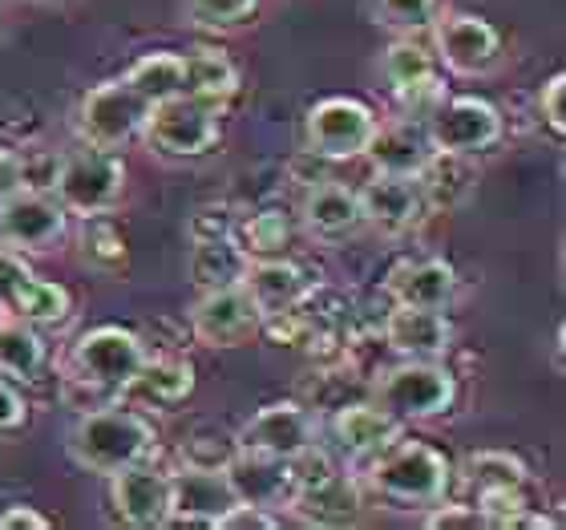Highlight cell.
Returning a JSON list of instances; mask_svg holds the SVG:
<instances>
[{"instance_id": "obj_1", "label": "cell", "mask_w": 566, "mask_h": 530, "mask_svg": "<svg viewBox=\"0 0 566 530\" xmlns=\"http://www.w3.org/2000/svg\"><path fill=\"white\" fill-rule=\"evenodd\" d=\"M70 458L90 474L114 478L118 470L142 461L154 449V429L146 417L122 409V405H106L94 413H77V425L70 429Z\"/></svg>"}, {"instance_id": "obj_2", "label": "cell", "mask_w": 566, "mask_h": 530, "mask_svg": "<svg viewBox=\"0 0 566 530\" xmlns=\"http://www.w3.org/2000/svg\"><path fill=\"white\" fill-rule=\"evenodd\" d=\"M449 461L424 441H389L368 461V490L380 495L392 507L429 510L449 495Z\"/></svg>"}, {"instance_id": "obj_3", "label": "cell", "mask_w": 566, "mask_h": 530, "mask_svg": "<svg viewBox=\"0 0 566 530\" xmlns=\"http://www.w3.org/2000/svg\"><path fill=\"white\" fill-rule=\"evenodd\" d=\"M126 187V166L114 150L102 146H77V150L61 154L57 178H53V199L65 207V215H106L122 199Z\"/></svg>"}, {"instance_id": "obj_4", "label": "cell", "mask_w": 566, "mask_h": 530, "mask_svg": "<svg viewBox=\"0 0 566 530\" xmlns=\"http://www.w3.org/2000/svg\"><path fill=\"white\" fill-rule=\"evenodd\" d=\"M458 381L437 361H401L377 381V405L397 422H429L453 405Z\"/></svg>"}, {"instance_id": "obj_5", "label": "cell", "mask_w": 566, "mask_h": 530, "mask_svg": "<svg viewBox=\"0 0 566 530\" xmlns=\"http://www.w3.org/2000/svg\"><path fill=\"white\" fill-rule=\"evenodd\" d=\"M142 138L163 158H199L219 142V114L195 97H166L154 102L142 118Z\"/></svg>"}, {"instance_id": "obj_6", "label": "cell", "mask_w": 566, "mask_h": 530, "mask_svg": "<svg viewBox=\"0 0 566 530\" xmlns=\"http://www.w3.org/2000/svg\"><path fill=\"white\" fill-rule=\"evenodd\" d=\"M146 341L138 332L118 329V324H102V329H90L77 336L73 344V373L85 381H94L109 393H126L138 377V368L146 365Z\"/></svg>"}, {"instance_id": "obj_7", "label": "cell", "mask_w": 566, "mask_h": 530, "mask_svg": "<svg viewBox=\"0 0 566 530\" xmlns=\"http://www.w3.org/2000/svg\"><path fill=\"white\" fill-rule=\"evenodd\" d=\"M424 134L433 150L470 158L502 138V114L485 97H441L424 118Z\"/></svg>"}, {"instance_id": "obj_8", "label": "cell", "mask_w": 566, "mask_h": 530, "mask_svg": "<svg viewBox=\"0 0 566 530\" xmlns=\"http://www.w3.org/2000/svg\"><path fill=\"white\" fill-rule=\"evenodd\" d=\"M373 131H377V114L365 102H356V97H324V102L307 110L304 122L307 150L328 158V163L365 154Z\"/></svg>"}, {"instance_id": "obj_9", "label": "cell", "mask_w": 566, "mask_h": 530, "mask_svg": "<svg viewBox=\"0 0 566 530\" xmlns=\"http://www.w3.org/2000/svg\"><path fill=\"white\" fill-rule=\"evenodd\" d=\"M146 110L150 106L134 94L126 77H118V82H102L82 97V110H77V131H82V138L90 142V146L118 150V146H126V142L142 131Z\"/></svg>"}, {"instance_id": "obj_10", "label": "cell", "mask_w": 566, "mask_h": 530, "mask_svg": "<svg viewBox=\"0 0 566 530\" xmlns=\"http://www.w3.org/2000/svg\"><path fill=\"white\" fill-rule=\"evenodd\" d=\"M260 304L251 300L243 283H227L199 295V304L190 308V332L199 336L207 349H235L260 332Z\"/></svg>"}, {"instance_id": "obj_11", "label": "cell", "mask_w": 566, "mask_h": 530, "mask_svg": "<svg viewBox=\"0 0 566 530\" xmlns=\"http://www.w3.org/2000/svg\"><path fill=\"white\" fill-rule=\"evenodd\" d=\"M65 236V207L45 190L0 195V243L12 251H49Z\"/></svg>"}, {"instance_id": "obj_12", "label": "cell", "mask_w": 566, "mask_h": 530, "mask_svg": "<svg viewBox=\"0 0 566 530\" xmlns=\"http://www.w3.org/2000/svg\"><path fill=\"white\" fill-rule=\"evenodd\" d=\"M235 446L268 458H295L307 446H316V417L300 401H275L239 429Z\"/></svg>"}, {"instance_id": "obj_13", "label": "cell", "mask_w": 566, "mask_h": 530, "mask_svg": "<svg viewBox=\"0 0 566 530\" xmlns=\"http://www.w3.org/2000/svg\"><path fill=\"white\" fill-rule=\"evenodd\" d=\"M109 502L126 527H166L170 515V474L142 458L109 478Z\"/></svg>"}, {"instance_id": "obj_14", "label": "cell", "mask_w": 566, "mask_h": 530, "mask_svg": "<svg viewBox=\"0 0 566 530\" xmlns=\"http://www.w3.org/2000/svg\"><path fill=\"white\" fill-rule=\"evenodd\" d=\"M231 507H235V490H231L223 470L182 466L178 474H170V515H166V522L214 527Z\"/></svg>"}, {"instance_id": "obj_15", "label": "cell", "mask_w": 566, "mask_h": 530, "mask_svg": "<svg viewBox=\"0 0 566 530\" xmlns=\"http://www.w3.org/2000/svg\"><path fill=\"white\" fill-rule=\"evenodd\" d=\"M356 199H360V215H365V224L380 227L385 236H405V231H413L417 224L424 219V199H421V187H417V178H405V175H373L365 187L356 190Z\"/></svg>"}, {"instance_id": "obj_16", "label": "cell", "mask_w": 566, "mask_h": 530, "mask_svg": "<svg viewBox=\"0 0 566 530\" xmlns=\"http://www.w3.org/2000/svg\"><path fill=\"white\" fill-rule=\"evenodd\" d=\"M385 344L401 361H437V356L449 353L453 344V324L446 320L441 308H409V304H392L385 324Z\"/></svg>"}, {"instance_id": "obj_17", "label": "cell", "mask_w": 566, "mask_h": 530, "mask_svg": "<svg viewBox=\"0 0 566 530\" xmlns=\"http://www.w3.org/2000/svg\"><path fill=\"white\" fill-rule=\"evenodd\" d=\"M287 507L307 522V527H353L365 510V490L348 474L332 470L316 482L295 486Z\"/></svg>"}, {"instance_id": "obj_18", "label": "cell", "mask_w": 566, "mask_h": 530, "mask_svg": "<svg viewBox=\"0 0 566 530\" xmlns=\"http://www.w3.org/2000/svg\"><path fill=\"white\" fill-rule=\"evenodd\" d=\"M227 482L235 490V502H251V507L275 510L287 507L295 482H292V461L287 458H268V454H251V449H235V458L223 466Z\"/></svg>"}, {"instance_id": "obj_19", "label": "cell", "mask_w": 566, "mask_h": 530, "mask_svg": "<svg viewBox=\"0 0 566 530\" xmlns=\"http://www.w3.org/2000/svg\"><path fill=\"white\" fill-rule=\"evenodd\" d=\"M437 58H441L446 70L461 73V77L485 73L497 61L494 24L482 21V17H470V12L446 17V21L437 24Z\"/></svg>"}, {"instance_id": "obj_20", "label": "cell", "mask_w": 566, "mask_h": 530, "mask_svg": "<svg viewBox=\"0 0 566 530\" xmlns=\"http://www.w3.org/2000/svg\"><path fill=\"white\" fill-rule=\"evenodd\" d=\"M365 154H368V163H373V170H380V175L417 178L421 166L429 163V154H433V142L424 134V122L401 118V122H392V126H380L377 122V131L368 138Z\"/></svg>"}, {"instance_id": "obj_21", "label": "cell", "mask_w": 566, "mask_h": 530, "mask_svg": "<svg viewBox=\"0 0 566 530\" xmlns=\"http://www.w3.org/2000/svg\"><path fill=\"white\" fill-rule=\"evenodd\" d=\"M385 292L392 295V304L441 308L446 312L453 292H458V271L446 260H401L389 271Z\"/></svg>"}, {"instance_id": "obj_22", "label": "cell", "mask_w": 566, "mask_h": 530, "mask_svg": "<svg viewBox=\"0 0 566 530\" xmlns=\"http://www.w3.org/2000/svg\"><path fill=\"white\" fill-rule=\"evenodd\" d=\"M304 227L316 239H324V243H340V239L356 236V231L365 227L356 190L340 187V183H332V178H324V183H316V187H307Z\"/></svg>"}, {"instance_id": "obj_23", "label": "cell", "mask_w": 566, "mask_h": 530, "mask_svg": "<svg viewBox=\"0 0 566 530\" xmlns=\"http://www.w3.org/2000/svg\"><path fill=\"white\" fill-rule=\"evenodd\" d=\"M332 434H336L340 449H348L353 458H373L389 441H397L401 422L389 409H380L377 401H353V405H336Z\"/></svg>"}, {"instance_id": "obj_24", "label": "cell", "mask_w": 566, "mask_h": 530, "mask_svg": "<svg viewBox=\"0 0 566 530\" xmlns=\"http://www.w3.org/2000/svg\"><path fill=\"white\" fill-rule=\"evenodd\" d=\"M243 288H248L251 300L260 304L263 316L300 308L307 300L304 271L295 268L287 256H280V260H251L248 271H243Z\"/></svg>"}, {"instance_id": "obj_25", "label": "cell", "mask_w": 566, "mask_h": 530, "mask_svg": "<svg viewBox=\"0 0 566 530\" xmlns=\"http://www.w3.org/2000/svg\"><path fill=\"white\" fill-rule=\"evenodd\" d=\"M239 90L235 61L219 49H190L182 53V97H195L202 106L219 110Z\"/></svg>"}, {"instance_id": "obj_26", "label": "cell", "mask_w": 566, "mask_h": 530, "mask_svg": "<svg viewBox=\"0 0 566 530\" xmlns=\"http://www.w3.org/2000/svg\"><path fill=\"white\" fill-rule=\"evenodd\" d=\"M417 187H421L424 207H433V211H453V207H461V202L470 199L473 170L465 166L461 154L433 150L429 154V163L421 166V175H417Z\"/></svg>"}, {"instance_id": "obj_27", "label": "cell", "mask_w": 566, "mask_h": 530, "mask_svg": "<svg viewBox=\"0 0 566 530\" xmlns=\"http://www.w3.org/2000/svg\"><path fill=\"white\" fill-rule=\"evenodd\" d=\"M248 256L239 251L235 239H199L190 248V283L211 292V288H227V283H243V271H248Z\"/></svg>"}, {"instance_id": "obj_28", "label": "cell", "mask_w": 566, "mask_h": 530, "mask_svg": "<svg viewBox=\"0 0 566 530\" xmlns=\"http://www.w3.org/2000/svg\"><path fill=\"white\" fill-rule=\"evenodd\" d=\"M45 368V341L29 320H0V377L36 381Z\"/></svg>"}, {"instance_id": "obj_29", "label": "cell", "mask_w": 566, "mask_h": 530, "mask_svg": "<svg viewBox=\"0 0 566 530\" xmlns=\"http://www.w3.org/2000/svg\"><path fill=\"white\" fill-rule=\"evenodd\" d=\"M130 389H138L154 405H178L195 389V368L182 356H146V365L138 368Z\"/></svg>"}, {"instance_id": "obj_30", "label": "cell", "mask_w": 566, "mask_h": 530, "mask_svg": "<svg viewBox=\"0 0 566 530\" xmlns=\"http://www.w3.org/2000/svg\"><path fill=\"white\" fill-rule=\"evenodd\" d=\"M231 239H235L248 260H280L287 243H292V219L280 207H268V211L251 215L248 224H235Z\"/></svg>"}, {"instance_id": "obj_31", "label": "cell", "mask_w": 566, "mask_h": 530, "mask_svg": "<svg viewBox=\"0 0 566 530\" xmlns=\"http://www.w3.org/2000/svg\"><path fill=\"white\" fill-rule=\"evenodd\" d=\"M126 82L146 106L178 97L182 94V53H146L130 65Z\"/></svg>"}, {"instance_id": "obj_32", "label": "cell", "mask_w": 566, "mask_h": 530, "mask_svg": "<svg viewBox=\"0 0 566 530\" xmlns=\"http://www.w3.org/2000/svg\"><path fill=\"white\" fill-rule=\"evenodd\" d=\"M9 316L29 320L33 329H45V324H61L70 320V292L53 280H41V276H29L17 295V304L9 308Z\"/></svg>"}, {"instance_id": "obj_33", "label": "cell", "mask_w": 566, "mask_h": 530, "mask_svg": "<svg viewBox=\"0 0 566 530\" xmlns=\"http://www.w3.org/2000/svg\"><path fill=\"white\" fill-rule=\"evenodd\" d=\"M461 474H465V482H470L478 495H485V490H522V482H526V466H522L514 454H506V449L470 454L465 466H461Z\"/></svg>"}, {"instance_id": "obj_34", "label": "cell", "mask_w": 566, "mask_h": 530, "mask_svg": "<svg viewBox=\"0 0 566 530\" xmlns=\"http://www.w3.org/2000/svg\"><path fill=\"white\" fill-rule=\"evenodd\" d=\"M385 77H389V85L397 90V94H409V90H417V85L433 82V58L424 53L417 41H397V45L385 53Z\"/></svg>"}, {"instance_id": "obj_35", "label": "cell", "mask_w": 566, "mask_h": 530, "mask_svg": "<svg viewBox=\"0 0 566 530\" xmlns=\"http://www.w3.org/2000/svg\"><path fill=\"white\" fill-rule=\"evenodd\" d=\"M77 243H82V263H85V268L118 271L122 263H126V243H122V236L106 224V219H102V215H90V219H85Z\"/></svg>"}, {"instance_id": "obj_36", "label": "cell", "mask_w": 566, "mask_h": 530, "mask_svg": "<svg viewBox=\"0 0 566 530\" xmlns=\"http://www.w3.org/2000/svg\"><path fill=\"white\" fill-rule=\"evenodd\" d=\"M437 17V0H377V21L397 33H421Z\"/></svg>"}, {"instance_id": "obj_37", "label": "cell", "mask_w": 566, "mask_h": 530, "mask_svg": "<svg viewBox=\"0 0 566 530\" xmlns=\"http://www.w3.org/2000/svg\"><path fill=\"white\" fill-rule=\"evenodd\" d=\"M17 158V187L21 190H45L53 195V178H57L61 154L45 146H29V150L12 154Z\"/></svg>"}, {"instance_id": "obj_38", "label": "cell", "mask_w": 566, "mask_h": 530, "mask_svg": "<svg viewBox=\"0 0 566 530\" xmlns=\"http://www.w3.org/2000/svg\"><path fill=\"white\" fill-rule=\"evenodd\" d=\"M61 405L73 413H94V409H106V405H118V393H109L102 385H94V381L70 373V377L61 381Z\"/></svg>"}, {"instance_id": "obj_39", "label": "cell", "mask_w": 566, "mask_h": 530, "mask_svg": "<svg viewBox=\"0 0 566 530\" xmlns=\"http://www.w3.org/2000/svg\"><path fill=\"white\" fill-rule=\"evenodd\" d=\"M255 9H260V0H190V17L199 24H211V29L248 21Z\"/></svg>"}, {"instance_id": "obj_40", "label": "cell", "mask_w": 566, "mask_h": 530, "mask_svg": "<svg viewBox=\"0 0 566 530\" xmlns=\"http://www.w3.org/2000/svg\"><path fill=\"white\" fill-rule=\"evenodd\" d=\"M235 224L239 219H235L231 207L211 202V207H199V211L187 219V236H190V243H199V239H231Z\"/></svg>"}, {"instance_id": "obj_41", "label": "cell", "mask_w": 566, "mask_h": 530, "mask_svg": "<svg viewBox=\"0 0 566 530\" xmlns=\"http://www.w3.org/2000/svg\"><path fill=\"white\" fill-rule=\"evenodd\" d=\"M424 527L433 530H482L485 527V515L478 507H461V502H433L429 515H424Z\"/></svg>"}, {"instance_id": "obj_42", "label": "cell", "mask_w": 566, "mask_h": 530, "mask_svg": "<svg viewBox=\"0 0 566 530\" xmlns=\"http://www.w3.org/2000/svg\"><path fill=\"white\" fill-rule=\"evenodd\" d=\"M239 446H227L223 437H190L182 446V466H202V470H223L235 458Z\"/></svg>"}, {"instance_id": "obj_43", "label": "cell", "mask_w": 566, "mask_h": 530, "mask_svg": "<svg viewBox=\"0 0 566 530\" xmlns=\"http://www.w3.org/2000/svg\"><path fill=\"white\" fill-rule=\"evenodd\" d=\"M538 114H543L546 131L563 138L566 134V73H555L551 82L538 90Z\"/></svg>"}, {"instance_id": "obj_44", "label": "cell", "mask_w": 566, "mask_h": 530, "mask_svg": "<svg viewBox=\"0 0 566 530\" xmlns=\"http://www.w3.org/2000/svg\"><path fill=\"white\" fill-rule=\"evenodd\" d=\"M29 276H33V271H29L21 251H0V312H4V316H9V308L17 304V295H21Z\"/></svg>"}, {"instance_id": "obj_45", "label": "cell", "mask_w": 566, "mask_h": 530, "mask_svg": "<svg viewBox=\"0 0 566 530\" xmlns=\"http://www.w3.org/2000/svg\"><path fill=\"white\" fill-rule=\"evenodd\" d=\"M275 527H280V519H275L272 510L251 507V502H235L223 519L214 522V530H275Z\"/></svg>"}, {"instance_id": "obj_46", "label": "cell", "mask_w": 566, "mask_h": 530, "mask_svg": "<svg viewBox=\"0 0 566 530\" xmlns=\"http://www.w3.org/2000/svg\"><path fill=\"white\" fill-rule=\"evenodd\" d=\"M0 530H49V519L41 515V510L17 502V507H4V515H0Z\"/></svg>"}, {"instance_id": "obj_47", "label": "cell", "mask_w": 566, "mask_h": 530, "mask_svg": "<svg viewBox=\"0 0 566 530\" xmlns=\"http://www.w3.org/2000/svg\"><path fill=\"white\" fill-rule=\"evenodd\" d=\"M24 422V397L12 389L9 381L0 377V434H9Z\"/></svg>"}, {"instance_id": "obj_48", "label": "cell", "mask_w": 566, "mask_h": 530, "mask_svg": "<svg viewBox=\"0 0 566 530\" xmlns=\"http://www.w3.org/2000/svg\"><path fill=\"white\" fill-rule=\"evenodd\" d=\"M9 190H17V158L0 146V195H9Z\"/></svg>"}, {"instance_id": "obj_49", "label": "cell", "mask_w": 566, "mask_h": 530, "mask_svg": "<svg viewBox=\"0 0 566 530\" xmlns=\"http://www.w3.org/2000/svg\"><path fill=\"white\" fill-rule=\"evenodd\" d=\"M0 320H4V312H0Z\"/></svg>"}]
</instances>
